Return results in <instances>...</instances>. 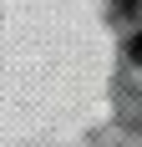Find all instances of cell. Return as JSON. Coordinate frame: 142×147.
<instances>
[{
    "label": "cell",
    "instance_id": "1",
    "mask_svg": "<svg viewBox=\"0 0 142 147\" xmlns=\"http://www.w3.org/2000/svg\"><path fill=\"white\" fill-rule=\"evenodd\" d=\"M132 61H137V66H142V36H137V41H132Z\"/></svg>",
    "mask_w": 142,
    "mask_h": 147
}]
</instances>
